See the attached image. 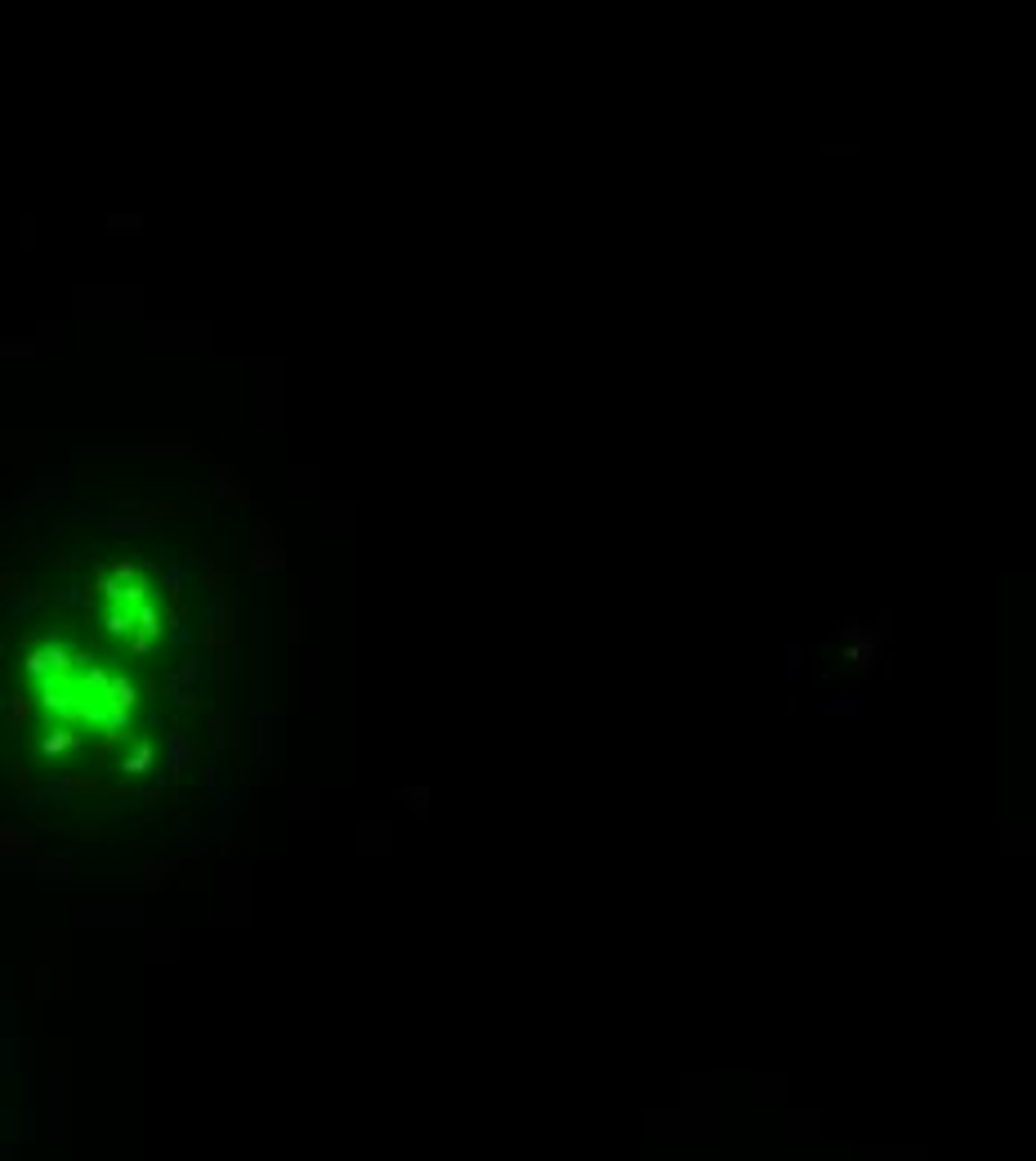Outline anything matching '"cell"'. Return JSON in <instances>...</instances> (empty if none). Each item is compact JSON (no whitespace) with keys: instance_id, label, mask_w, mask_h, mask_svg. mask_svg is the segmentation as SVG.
Wrapping results in <instances>:
<instances>
[{"instance_id":"1","label":"cell","mask_w":1036,"mask_h":1161,"mask_svg":"<svg viewBox=\"0 0 1036 1161\" xmlns=\"http://www.w3.org/2000/svg\"><path fill=\"white\" fill-rule=\"evenodd\" d=\"M103 630L107 634H139V616H135V608H112L107 616H103Z\"/></svg>"},{"instance_id":"2","label":"cell","mask_w":1036,"mask_h":1161,"mask_svg":"<svg viewBox=\"0 0 1036 1161\" xmlns=\"http://www.w3.org/2000/svg\"><path fill=\"white\" fill-rule=\"evenodd\" d=\"M135 616H139V634H152V639H157V634L165 630V612L157 608L152 599H148V603H139V608H135Z\"/></svg>"},{"instance_id":"3","label":"cell","mask_w":1036,"mask_h":1161,"mask_svg":"<svg viewBox=\"0 0 1036 1161\" xmlns=\"http://www.w3.org/2000/svg\"><path fill=\"white\" fill-rule=\"evenodd\" d=\"M63 603L77 612V616H85V612H90V590H81V586H67V590H63Z\"/></svg>"},{"instance_id":"4","label":"cell","mask_w":1036,"mask_h":1161,"mask_svg":"<svg viewBox=\"0 0 1036 1161\" xmlns=\"http://www.w3.org/2000/svg\"><path fill=\"white\" fill-rule=\"evenodd\" d=\"M170 639H175V644H188V639H192V621H175Z\"/></svg>"},{"instance_id":"5","label":"cell","mask_w":1036,"mask_h":1161,"mask_svg":"<svg viewBox=\"0 0 1036 1161\" xmlns=\"http://www.w3.org/2000/svg\"><path fill=\"white\" fill-rule=\"evenodd\" d=\"M130 648H135V652H148V648H152V634H135V639H130Z\"/></svg>"}]
</instances>
